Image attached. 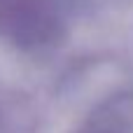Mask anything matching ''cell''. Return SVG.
Listing matches in <instances>:
<instances>
[{
    "label": "cell",
    "mask_w": 133,
    "mask_h": 133,
    "mask_svg": "<svg viewBox=\"0 0 133 133\" xmlns=\"http://www.w3.org/2000/svg\"><path fill=\"white\" fill-rule=\"evenodd\" d=\"M56 30H61L56 0H0V35L12 42H49Z\"/></svg>",
    "instance_id": "6da1fadb"
}]
</instances>
